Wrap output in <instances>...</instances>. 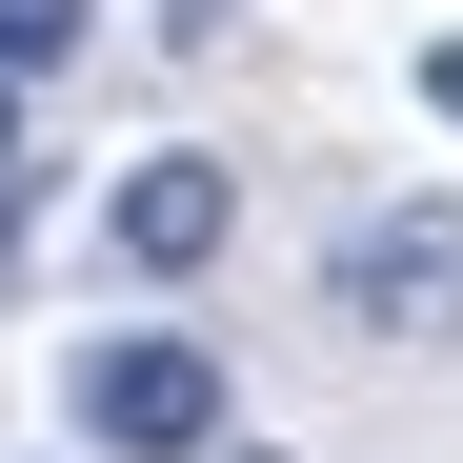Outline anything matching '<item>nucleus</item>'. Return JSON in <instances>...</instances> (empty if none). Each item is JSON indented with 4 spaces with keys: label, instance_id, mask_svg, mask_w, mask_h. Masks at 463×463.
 Returning <instances> with one entry per match:
<instances>
[{
    "label": "nucleus",
    "instance_id": "nucleus-1",
    "mask_svg": "<svg viewBox=\"0 0 463 463\" xmlns=\"http://www.w3.org/2000/svg\"><path fill=\"white\" fill-rule=\"evenodd\" d=\"M61 423H81V463H202L222 443V343L202 323H101L61 363Z\"/></svg>",
    "mask_w": 463,
    "mask_h": 463
},
{
    "label": "nucleus",
    "instance_id": "nucleus-2",
    "mask_svg": "<svg viewBox=\"0 0 463 463\" xmlns=\"http://www.w3.org/2000/svg\"><path fill=\"white\" fill-rule=\"evenodd\" d=\"M323 323L383 343V363L463 343V202H363L343 242H323Z\"/></svg>",
    "mask_w": 463,
    "mask_h": 463
},
{
    "label": "nucleus",
    "instance_id": "nucleus-3",
    "mask_svg": "<svg viewBox=\"0 0 463 463\" xmlns=\"http://www.w3.org/2000/svg\"><path fill=\"white\" fill-rule=\"evenodd\" d=\"M222 242H242V182H222V162H182V141L101 182V262H121V282H202Z\"/></svg>",
    "mask_w": 463,
    "mask_h": 463
},
{
    "label": "nucleus",
    "instance_id": "nucleus-4",
    "mask_svg": "<svg viewBox=\"0 0 463 463\" xmlns=\"http://www.w3.org/2000/svg\"><path fill=\"white\" fill-rule=\"evenodd\" d=\"M81 41H101V0H0V61H21V81H61Z\"/></svg>",
    "mask_w": 463,
    "mask_h": 463
},
{
    "label": "nucleus",
    "instance_id": "nucleus-5",
    "mask_svg": "<svg viewBox=\"0 0 463 463\" xmlns=\"http://www.w3.org/2000/svg\"><path fill=\"white\" fill-rule=\"evenodd\" d=\"M162 41H182V61H222V41H242V0H162Z\"/></svg>",
    "mask_w": 463,
    "mask_h": 463
},
{
    "label": "nucleus",
    "instance_id": "nucleus-6",
    "mask_svg": "<svg viewBox=\"0 0 463 463\" xmlns=\"http://www.w3.org/2000/svg\"><path fill=\"white\" fill-rule=\"evenodd\" d=\"M423 101H443V121H463V41H423Z\"/></svg>",
    "mask_w": 463,
    "mask_h": 463
},
{
    "label": "nucleus",
    "instance_id": "nucleus-7",
    "mask_svg": "<svg viewBox=\"0 0 463 463\" xmlns=\"http://www.w3.org/2000/svg\"><path fill=\"white\" fill-rule=\"evenodd\" d=\"M0 182H21V61H0Z\"/></svg>",
    "mask_w": 463,
    "mask_h": 463
},
{
    "label": "nucleus",
    "instance_id": "nucleus-8",
    "mask_svg": "<svg viewBox=\"0 0 463 463\" xmlns=\"http://www.w3.org/2000/svg\"><path fill=\"white\" fill-rule=\"evenodd\" d=\"M202 463H302V443H242V423H222V443H202Z\"/></svg>",
    "mask_w": 463,
    "mask_h": 463
}]
</instances>
